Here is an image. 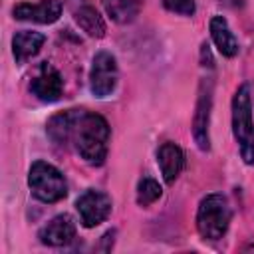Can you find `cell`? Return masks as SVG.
I'll return each instance as SVG.
<instances>
[{"instance_id":"obj_5","label":"cell","mask_w":254,"mask_h":254,"mask_svg":"<svg viewBox=\"0 0 254 254\" xmlns=\"http://www.w3.org/2000/svg\"><path fill=\"white\" fill-rule=\"evenodd\" d=\"M214 69H206V73L198 81L194 111H192V139L202 153L210 151V115L214 103Z\"/></svg>"},{"instance_id":"obj_10","label":"cell","mask_w":254,"mask_h":254,"mask_svg":"<svg viewBox=\"0 0 254 254\" xmlns=\"http://www.w3.org/2000/svg\"><path fill=\"white\" fill-rule=\"evenodd\" d=\"M60 0H40V2H16L12 6V18L18 22L32 24H54L62 18Z\"/></svg>"},{"instance_id":"obj_11","label":"cell","mask_w":254,"mask_h":254,"mask_svg":"<svg viewBox=\"0 0 254 254\" xmlns=\"http://www.w3.org/2000/svg\"><path fill=\"white\" fill-rule=\"evenodd\" d=\"M69 10L71 16L75 20V24L81 28V32H85L89 38L101 40L107 34V24L103 20V16L99 14V10L89 2V0H64Z\"/></svg>"},{"instance_id":"obj_18","label":"cell","mask_w":254,"mask_h":254,"mask_svg":"<svg viewBox=\"0 0 254 254\" xmlns=\"http://www.w3.org/2000/svg\"><path fill=\"white\" fill-rule=\"evenodd\" d=\"M115 236H117V230H115V228L107 230V232L101 236V242L97 244V250H101V252H111V250H113V242H115Z\"/></svg>"},{"instance_id":"obj_2","label":"cell","mask_w":254,"mask_h":254,"mask_svg":"<svg viewBox=\"0 0 254 254\" xmlns=\"http://www.w3.org/2000/svg\"><path fill=\"white\" fill-rule=\"evenodd\" d=\"M230 129L242 163L246 167H254V101L248 81H242L232 95Z\"/></svg>"},{"instance_id":"obj_6","label":"cell","mask_w":254,"mask_h":254,"mask_svg":"<svg viewBox=\"0 0 254 254\" xmlns=\"http://www.w3.org/2000/svg\"><path fill=\"white\" fill-rule=\"evenodd\" d=\"M119 83V65L117 58L109 50H99L91 58V65L87 71V85L95 99L109 97Z\"/></svg>"},{"instance_id":"obj_16","label":"cell","mask_w":254,"mask_h":254,"mask_svg":"<svg viewBox=\"0 0 254 254\" xmlns=\"http://www.w3.org/2000/svg\"><path fill=\"white\" fill-rule=\"evenodd\" d=\"M161 196H163V187H161V183L157 179H153L149 175H143L137 181V187H135V202L141 208H149Z\"/></svg>"},{"instance_id":"obj_4","label":"cell","mask_w":254,"mask_h":254,"mask_svg":"<svg viewBox=\"0 0 254 254\" xmlns=\"http://www.w3.org/2000/svg\"><path fill=\"white\" fill-rule=\"evenodd\" d=\"M28 189L32 196L44 204H56L67 196V181L64 173L42 159L34 161L28 169Z\"/></svg>"},{"instance_id":"obj_13","label":"cell","mask_w":254,"mask_h":254,"mask_svg":"<svg viewBox=\"0 0 254 254\" xmlns=\"http://www.w3.org/2000/svg\"><path fill=\"white\" fill-rule=\"evenodd\" d=\"M208 34H210V40L216 48V52L222 56V58H236L238 52H240V44H238V38L234 36L228 20L220 14H214L210 20H208Z\"/></svg>"},{"instance_id":"obj_1","label":"cell","mask_w":254,"mask_h":254,"mask_svg":"<svg viewBox=\"0 0 254 254\" xmlns=\"http://www.w3.org/2000/svg\"><path fill=\"white\" fill-rule=\"evenodd\" d=\"M46 135L58 149L73 151L89 167H101L107 161L111 127L95 111L85 107L58 111L46 121Z\"/></svg>"},{"instance_id":"obj_19","label":"cell","mask_w":254,"mask_h":254,"mask_svg":"<svg viewBox=\"0 0 254 254\" xmlns=\"http://www.w3.org/2000/svg\"><path fill=\"white\" fill-rule=\"evenodd\" d=\"M242 250H254V244H244Z\"/></svg>"},{"instance_id":"obj_14","label":"cell","mask_w":254,"mask_h":254,"mask_svg":"<svg viewBox=\"0 0 254 254\" xmlns=\"http://www.w3.org/2000/svg\"><path fill=\"white\" fill-rule=\"evenodd\" d=\"M46 44V36L42 32H34V30H18L12 36V56L16 60V64H26L28 60L36 58L42 48Z\"/></svg>"},{"instance_id":"obj_3","label":"cell","mask_w":254,"mask_h":254,"mask_svg":"<svg viewBox=\"0 0 254 254\" xmlns=\"http://www.w3.org/2000/svg\"><path fill=\"white\" fill-rule=\"evenodd\" d=\"M232 222V206L226 194L222 192H208L198 200L194 226L202 240L218 242L226 236Z\"/></svg>"},{"instance_id":"obj_15","label":"cell","mask_w":254,"mask_h":254,"mask_svg":"<svg viewBox=\"0 0 254 254\" xmlns=\"http://www.w3.org/2000/svg\"><path fill=\"white\" fill-rule=\"evenodd\" d=\"M101 6L111 22L119 26H127L139 18L145 0H101Z\"/></svg>"},{"instance_id":"obj_8","label":"cell","mask_w":254,"mask_h":254,"mask_svg":"<svg viewBox=\"0 0 254 254\" xmlns=\"http://www.w3.org/2000/svg\"><path fill=\"white\" fill-rule=\"evenodd\" d=\"M30 93L42 103H56L64 95L62 73L48 62H42L38 73L30 81Z\"/></svg>"},{"instance_id":"obj_12","label":"cell","mask_w":254,"mask_h":254,"mask_svg":"<svg viewBox=\"0 0 254 254\" xmlns=\"http://www.w3.org/2000/svg\"><path fill=\"white\" fill-rule=\"evenodd\" d=\"M155 157L165 185H175L185 171V151L181 149V145H177L175 141H163L157 147Z\"/></svg>"},{"instance_id":"obj_9","label":"cell","mask_w":254,"mask_h":254,"mask_svg":"<svg viewBox=\"0 0 254 254\" xmlns=\"http://www.w3.org/2000/svg\"><path fill=\"white\" fill-rule=\"evenodd\" d=\"M77 236V226L75 220L69 214H56L52 216L40 230H38V240L44 246L50 248H64L69 246Z\"/></svg>"},{"instance_id":"obj_17","label":"cell","mask_w":254,"mask_h":254,"mask_svg":"<svg viewBox=\"0 0 254 254\" xmlns=\"http://www.w3.org/2000/svg\"><path fill=\"white\" fill-rule=\"evenodd\" d=\"M161 4L167 12L177 14V16H185V18H190L196 12L194 0H161Z\"/></svg>"},{"instance_id":"obj_7","label":"cell","mask_w":254,"mask_h":254,"mask_svg":"<svg viewBox=\"0 0 254 254\" xmlns=\"http://www.w3.org/2000/svg\"><path fill=\"white\" fill-rule=\"evenodd\" d=\"M113 200L105 190L85 189L75 198V212L79 216V224L83 228H95L111 216Z\"/></svg>"}]
</instances>
